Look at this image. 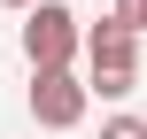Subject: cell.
Returning <instances> with one entry per match:
<instances>
[{
  "label": "cell",
  "mask_w": 147,
  "mask_h": 139,
  "mask_svg": "<svg viewBox=\"0 0 147 139\" xmlns=\"http://www.w3.org/2000/svg\"><path fill=\"white\" fill-rule=\"evenodd\" d=\"M85 101H93V85H78L70 70H39V77H31V116H39L47 132H70V124L85 116Z\"/></svg>",
  "instance_id": "cell-3"
},
{
  "label": "cell",
  "mask_w": 147,
  "mask_h": 139,
  "mask_svg": "<svg viewBox=\"0 0 147 139\" xmlns=\"http://www.w3.org/2000/svg\"><path fill=\"white\" fill-rule=\"evenodd\" d=\"M101 139H147V124H140V116H109V124H101Z\"/></svg>",
  "instance_id": "cell-4"
},
{
  "label": "cell",
  "mask_w": 147,
  "mask_h": 139,
  "mask_svg": "<svg viewBox=\"0 0 147 139\" xmlns=\"http://www.w3.org/2000/svg\"><path fill=\"white\" fill-rule=\"evenodd\" d=\"M85 54H93V93L101 101H124L132 85H140V31L124 23V15H109V23H93L85 31Z\"/></svg>",
  "instance_id": "cell-1"
},
{
  "label": "cell",
  "mask_w": 147,
  "mask_h": 139,
  "mask_svg": "<svg viewBox=\"0 0 147 139\" xmlns=\"http://www.w3.org/2000/svg\"><path fill=\"white\" fill-rule=\"evenodd\" d=\"M0 8H39V0H0Z\"/></svg>",
  "instance_id": "cell-6"
},
{
  "label": "cell",
  "mask_w": 147,
  "mask_h": 139,
  "mask_svg": "<svg viewBox=\"0 0 147 139\" xmlns=\"http://www.w3.org/2000/svg\"><path fill=\"white\" fill-rule=\"evenodd\" d=\"M23 54H31V70H70V54H78V15H70L62 0H39L31 23H23Z\"/></svg>",
  "instance_id": "cell-2"
},
{
  "label": "cell",
  "mask_w": 147,
  "mask_h": 139,
  "mask_svg": "<svg viewBox=\"0 0 147 139\" xmlns=\"http://www.w3.org/2000/svg\"><path fill=\"white\" fill-rule=\"evenodd\" d=\"M116 15H124L132 31H147V0H116Z\"/></svg>",
  "instance_id": "cell-5"
}]
</instances>
